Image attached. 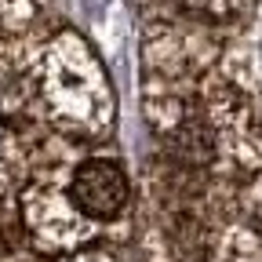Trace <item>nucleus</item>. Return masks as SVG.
<instances>
[{"instance_id":"1","label":"nucleus","mask_w":262,"mask_h":262,"mask_svg":"<svg viewBox=\"0 0 262 262\" xmlns=\"http://www.w3.org/2000/svg\"><path fill=\"white\" fill-rule=\"evenodd\" d=\"M66 196H70V204L84 219L110 222V219H117L127 208L131 182H127V171L117 160H110V157H84L70 171Z\"/></svg>"},{"instance_id":"2","label":"nucleus","mask_w":262,"mask_h":262,"mask_svg":"<svg viewBox=\"0 0 262 262\" xmlns=\"http://www.w3.org/2000/svg\"><path fill=\"white\" fill-rule=\"evenodd\" d=\"M258 55H262V40H258Z\"/></svg>"}]
</instances>
